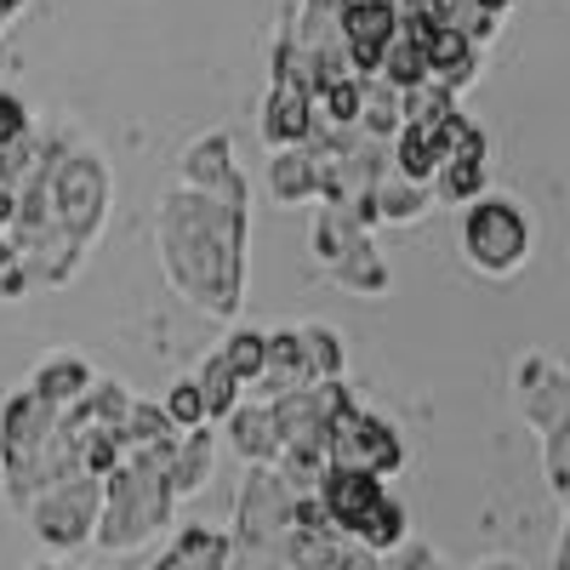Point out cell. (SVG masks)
I'll list each match as a JSON object with an SVG mask.
<instances>
[{
  "label": "cell",
  "instance_id": "cell-1",
  "mask_svg": "<svg viewBox=\"0 0 570 570\" xmlns=\"http://www.w3.org/2000/svg\"><path fill=\"white\" fill-rule=\"evenodd\" d=\"M246 188L171 183L155 217V246L171 292L212 320H234L246 297Z\"/></svg>",
  "mask_w": 570,
  "mask_h": 570
},
{
  "label": "cell",
  "instance_id": "cell-2",
  "mask_svg": "<svg viewBox=\"0 0 570 570\" xmlns=\"http://www.w3.org/2000/svg\"><path fill=\"white\" fill-rule=\"evenodd\" d=\"M171 445H177V434L160 445L126 451L104 473V508H98V531H91L104 553H131L142 542H155L160 531H171V513H177V491L166 480Z\"/></svg>",
  "mask_w": 570,
  "mask_h": 570
},
{
  "label": "cell",
  "instance_id": "cell-3",
  "mask_svg": "<svg viewBox=\"0 0 570 570\" xmlns=\"http://www.w3.org/2000/svg\"><path fill=\"white\" fill-rule=\"evenodd\" d=\"M513 400L542 434V468H548V491H570V371L548 354H525L513 371Z\"/></svg>",
  "mask_w": 570,
  "mask_h": 570
},
{
  "label": "cell",
  "instance_id": "cell-4",
  "mask_svg": "<svg viewBox=\"0 0 570 570\" xmlns=\"http://www.w3.org/2000/svg\"><path fill=\"white\" fill-rule=\"evenodd\" d=\"M292 508H297V491L279 480L274 462H252L246 485H240V502H234V564H285V542H292Z\"/></svg>",
  "mask_w": 570,
  "mask_h": 570
},
{
  "label": "cell",
  "instance_id": "cell-5",
  "mask_svg": "<svg viewBox=\"0 0 570 570\" xmlns=\"http://www.w3.org/2000/svg\"><path fill=\"white\" fill-rule=\"evenodd\" d=\"M462 257H468V268H480L491 279L519 274L525 257H531V217H525V206L508 200V195H491V188L473 195L462 206Z\"/></svg>",
  "mask_w": 570,
  "mask_h": 570
},
{
  "label": "cell",
  "instance_id": "cell-6",
  "mask_svg": "<svg viewBox=\"0 0 570 570\" xmlns=\"http://www.w3.org/2000/svg\"><path fill=\"white\" fill-rule=\"evenodd\" d=\"M98 508H104V480L98 473H69V480L46 485L23 508V519L52 553H75V548L91 542V531H98Z\"/></svg>",
  "mask_w": 570,
  "mask_h": 570
},
{
  "label": "cell",
  "instance_id": "cell-7",
  "mask_svg": "<svg viewBox=\"0 0 570 570\" xmlns=\"http://www.w3.org/2000/svg\"><path fill=\"white\" fill-rule=\"evenodd\" d=\"M325 451H331V462L371 468V473H383V480H394V473L405 468L400 428H394L389 416L354 405V394H348L343 405H331V416H325Z\"/></svg>",
  "mask_w": 570,
  "mask_h": 570
},
{
  "label": "cell",
  "instance_id": "cell-8",
  "mask_svg": "<svg viewBox=\"0 0 570 570\" xmlns=\"http://www.w3.org/2000/svg\"><path fill=\"white\" fill-rule=\"evenodd\" d=\"M257 131H263L268 149H292V142L314 137V91H308V75H303V58H297V40L285 29L274 40V80H268Z\"/></svg>",
  "mask_w": 570,
  "mask_h": 570
},
{
  "label": "cell",
  "instance_id": "cell-9",
  "mask_svg": "<svg viewBox=\"0 0 570 570\" xmlns=\"http://www.w3.org/2000/svg\"><path fill=\"white\" fill-rule=\"evenodd\" d=\"M337 23H343V40H348V69H354V75H376V63H383V46H389L394 29H400L394 0H343Z\"/></svg>",
  "mask_w": 570,
  "mask_h": 570
},
{
  "label": "cell",
  "instance_id": "cell-10",
  "mask_svg": "<svg viewBox=\"0 0 570 570\" xmlns=\"http://www.w3.org/2000/svg\"><path fill=\"white\" fill-rule=\"evenodd\" d=\"M383 497H389V485H383V473H371V468L325 462V473H320V502H325V513H331L337 531H354Z\"/></svg>",
  "mask_w": 570,
  "mask_h": 570
},
{
  "label": "cell",
  "instance_id": "cell-11",
  "mask_svg": "<svg viewBox=\"0 0 570 570\" xmlns=\"http://www.w3.org/2000/svg\"><path fill=\"white\" fill-rule=\"evenodd\" d=\"M422 46H428V80H440V86H451V91H468L473 80H480V52H485V46L473 40L468 29L434 23Z\"/></svg>",
  "mask_w": 570,
  "mask_h": 570
},
{
  "label": "cell",
  "instance_id": "cell-12",
  "mask_svg": "<svg viewBox=\"0 0 570 570\" xmlns=\"http://www.w3.org/2000/svg\"><path fill=\"white\" fill-rule=\"evenodd\" d=\"M177 183H200V188H246V171L234 166V137L217 126L206 137H195L177 155Z\"/></svg>",
  "mask_w": 570,
  "mask_h": 570
},
{
  "label": "cell",
  "instance_id": "cell-13",
  "mask_svg": "<svg viewBox=\"0 0 570 570\" xmlns=\"http://www.w3.org/2000/svg\"><path fill=\"white\" fill-rule=\"evenodd\" d=\"M234 564V537L212 525H177L171 542L155 553V570H223Z\"/></svg>",
  "mask_w": 570,
  "mask_h": 570
},
{
  "label": "cell",
  "instance_id": "cell-14",
  "mask_svg": "<svg viewBox=\"0 0 570 570\" xmlns=\"http://www.w3.org/2000/svg\"><path fill=\"white\" fill-rule=\"evenodd\" d=\"M217 428H223L228 445L240 451L246 462H274V456H279V428H274L268 400H240Z\"/></svg>",
  "mask_w": 570,
  "mask_h": 570
},
{
  "label": "cell",
  "instance_id": "cell-15",
  "mask_svg": "<svg viewBox=\"0 0 570 570\" xmlns=\"http://www.w3.org/2000/svg\"><path fill=\"white\" fill-rule=\"evenodd\" d=\"M303 383H314L308 376V360H303V337H297V325L292 331H268V354H263V371H257V394L263 400H274V394H292V389H303Z\"/></svg>",
  "mask_w": 570,
  "mask_h": 570
},
{
  "label": "cell",
  "instance_id": "cell-16",
  "mask_svg": "<svg viewBox=\"0 0 570 570\" xmlns=\"http://www.w3.org/2000/svg\"><path fill=\"white\" fill-rule=\"evenodd\" d=\"M212 456H217L212 422H200V428H183V434H177V445H171V456H166V480H171L177 502H183V497H195V491L212 480Z\"/></svg>",
  "mask_w": 570,
  "mask_h": 570
},
{
  "label": "cell",
  "instance_id": "cell-17",
  "mask_svg": "<svg viewBox=\"0 0 570 570\" xmlns=\"http://www.w3.org/2000/svg\"><path fill=\"white\" fill-rule=\"evenodd\" d=\"M389 160H394V171H405L416 183H434V171L445 160V131L422 126V120H400V131L389 137Z\"/></svg>",
  "mask_w": 570,
  "mask_h": 570
},
{
  "label": "cell",
  "instance_id": "cell-18",
  "mask_svg": "<svg viewBox=\"0 0 570 570\" xmlns=\"http://www.w3.org/2000/svg\"><path fill=\"white\" fill-rule=\"evenodd\" d=\"M371 200H376V217L383 223H416V217H428V206H434V183H416V177L394 171V160H389L371 183Z\"/></svg>",
  "mask_w": 570,
  "mask_h": 570
},
{
  "label": "cell",
  "instance_id": "cell-19",
  "mask_svg": "<svg viewBox=\"0 0 570 570\" xmlns=\"http://www.w3.org/2000/svg\"><path fill=\"white\" fill-rule=\"evenodd\" d=\"M268 183H274V200H279V206H308V200H320V160H314V149H308V137L292 142V149H274Z\"/></svg>",
  "mask_w": 570,
  "mask_h": 570
},
{
  "label": "cell",
  "instance_id": "cell-20",
  "mask_svg": "<svg viewBox=\"0 0 570 570\" xmlns=\"http://www.w3.org/2000/svg\"><path fill=\"white\" fill-rule=\"evenodd\" d=\"M91 383H98V371H91L80 354H52V360H40V365H35V376H29V389H35L40 400H52L58 411H63V405H75Z\"/></svg>",
  "mask_w": 570,
  "mask_h": 570
},
{
  "label": "cell",
  "instance_id": "cell-21",
  "mask_svg": "<svg viewBox=\"0 0 570 570\" xmlns=\"http://www.w3.org/2000/svg\"><path fill=\"white\" fill-rule=\"evenodd\" d=\"M337 285H348V292H360V297H389V285H394V274H389V263H383V252L371 246V234L360 246H348L337 263L325 268Z\"/></svg>",
  "mask_w": 570,
  "mask_h": 570
},
{
  "label": "cell",
  "instance_id": "cell-22",
  "mask_svg": "<svg viewBox=\"0 0 570 570\" xmlns=\"http://www.w3.org/2000/svg\"><path fill=\"white\" fill-rule=\"evenodd\" d=\"M348 537H354V542H360L365 553H376V559H383V553H394V548H400V542L411 537V513H405V502H400V497L389 491V497L376 502V508H371V513L360 519V525H354Z\"/></svg>",
  "mask_w": 570,
  "mask_h": 570
},
{
  "label": "cell",
  "instance_id": "cell-23",
  "mask_svg": "<svg viewBox=\"0 0 570 570\" xmlns=\"http://www.w3.org/2000/svg\"><path fill=\"white\" fill-rule=\"evenodd\" d=\"M360 91H365L360 75L325 80V86L314 91V126H325V131H348V126H360Z\"/></svg>",
  "mask_w": 570,
  "mask_h": 570
},
{
  "label": "cell",
  "instance_id": "cell-24",
  "mask_svg": "<svg viewBox=\"0 0 570 570\" xmlns=\"http://www.w3.org/2000/svg\"><path fill=\"white\" fill-rule=\"evenodd\" d=\"M473 195H485V155H445L434 171V200L468 206Z\"/></svg>",
  "mask_w": 570,
  "mask_h": 570
},
{
  "label": "cell",
  "instance_id": "cell-25",
  "mask_svg": "<svg viewBox=\"0 0 570 570\" xmlns=\"http://www.w3.org/2000/svg\"><path fill=\"white\" fill-rule=\"evenodd\" d=\"M365 80V91H360V131H371V137H394L400 131V86L394 80H383V75H360Z\"/></svg>",
  "mask_w": 570,
  "mask_h": 570
},
{
  "label": "cell",
  "instance_id": "cell-26",
  "mask_svg": "<svg viewBox=\"0 0 570 570\" xmlns=\"http://www.w3.org/2000/svg\"><path fill=\"white\" fill-rule=\"evenodd\" d=\"M171 434H177V422L166 416V405H149V400L131 394V405H126V416H120V445H126V451H142V445H160V440H171Z\"/></svg>",
  "mask_w": 570,
  "mask_h": 570
},
{
  "label": "cell",
  "instance_id": "cell-27",
  "mask_svg": "<svg viewBox=\"0 0 570 570\" xmlns=\"http://www.w3.org/2000/svg\"><path fill=\"white\" fill-rule=\"evenodd\" d=\"M200 394H206V416H212V428L240 405V394H246V383L234 376V365L223 360V354H212L206 365H200Z\"/></svg>",
  "mask_w": 570,
  "mask_h": 570
},
{
  "label": "cell",
  "instance_id": "cell-28",
  "mask_svg": "<svg viewBox=\"0 0 570 570\" xmlns=\"http://www.w3.org/2000/svg\"><path fill=\"white\" fill-rule=\"evenodd\" d=\"M297 337H303V360H308V376L320 383V376H343V365H348V354H343V337L331 325H320V320H308V325H297Z\"/></svg>",
  "mask_w": 570,
  "mask_h": 570
},
{
  "label": "cell",
  "instance_id": "cell-29",
  "mask_svg": "<svg viewBox=\"0 0 570 570\" xmlns=\"http://www.w3.org/2000/svg\"><path fill=\"white\" fill-rule=\"evenodd\" d=\"M228 365H234V376L252 389L257 383V371H263V354H268V331H252V325H234L228 337H223V348H217Z\"/></svg>",
  "mask_w": 570,
  "mask_h": 570
},
{
  "label": "cell",
  "instance_id": "cell-30",
  "mask_svg": "<svg viewBox=\"0 0 570 570\" xmlns=\"http://www.w3.org/2000/svg\"><path fill=\"white\" fill-rule=\"evenodd\" d=\"M166 416L177 422V434H183V428L212 422V416H206V394H200V376H177L171 394H166Z\"/></svg>",
  "mask_w": 570,
  "mask_h": 570
},
{
  "label": "cell",
  "instance_id": "cell-31",
  "mask_svg": "<svg viewBox=\"0 0 570 570\" xmlns=\"http://www.w3.org/2000/svg\"><path fill=\"white\" fill-rule=\"evenodd\" d=\"M29 285H35V279H29L23 257H18V263H7V268H0V297H7V303H18V297L29 292Z\"/></svg>",
  "mask_w": 570,
  "mask_h": 570
},
{
  "label": "cell",
  "instance_id": "cell-32",
  "mask_svg": "<svg viewBox=\"0 0 570 570\" xmlns=\"http://www.w3.org/2000/svg\"><path fill=\"white\" fill-rule=\"evenodd\" d=\"M559 502H564V531H559V548H553V564H559V570H570V491H564Z\"/></svg>",
  "mask_w": 570,
  "mask_h": 570
},
{
  "label": "cell",
  "instance_id": "cell-33",
  "mask_svg": "<svg viewBox=\"0 0 570 570\" xmlns=\"http://www.w3.org/2000/svg\"><path fill=\"white\" fill-rule=\"evenodd\" d=\"M7 263H18V240H12L7 228H0V268H7Z\"/></svg>",
  "mask_w": 570,
  "mask_h": 570
},
{
  "label": "cell",
  "instance_id": "cell-34",
  "mask_svg": "<svg viewBox=\"0 0 570 570\" xmlns=\"http://www.w3.org/2000/svg\"><path fill=\"white\" fill-rule=\"evenodd\" d=\"M23 7H29V0H0V23H12Z\"/></svg>",
  "mask_w": 570,
  "mask_h": 570
},
{
  "label": "cell",
  "instance_id": "cell-35",
  "mask_svg": "<svg viewBox=\"0 0 570 570\" xmlns=\"http://www.w3.org/2000/svg\"><path fill=\"white\" fill-rule=\"evenodd\" d=\"M434 0H394V12H428Z\"/></svg>",
  "mask_w": 570,
  "mask_h": 570
}]
</instances>
